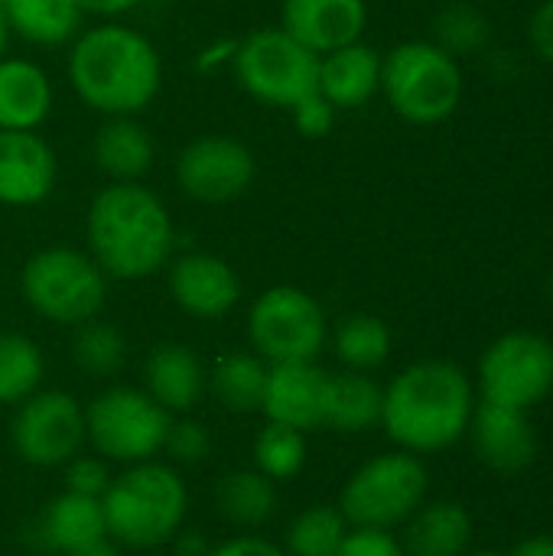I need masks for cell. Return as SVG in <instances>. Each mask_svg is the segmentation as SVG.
<instances>
[{
    "mask_svg": "<svg viewBox=\"0 0 553 556\" xmlns=\"http://www.w3.org/2000/svg\"><path fill=\"white\" fill-rule=\"evenodd\" d=\"M512 556H553V538L551 534H538V538H528L515 547Z\"/></svg>",
    "mask_w": 553,
    "mask_h": 556,
    "instance_id": "7bdbcfd3",
    "label": "cell"
},
{
    "mask_svg": "<svg viewBox=\"0 0 553 556\" xmlns=\"http://www.w3.org/2000/svg\"><path fill=\"white\" fill-rule=\"evenodd\" d=\"M173 218L140 182H108L88 208V254L114 280H143L173 261Z\"/></svg>",
    "mask_w": 553,
    "mask_h": 556,
    "instance_id": "6da1fadb",
    "label": "cell"
},
{
    "mask_svg": "<svg viewBox=\"0 0 553 556\" xmlns=\"http://www.w3.org/2000/svg\"><path fill=\"white\" fill-rule=\"evenodd\" d=\"M81 7V13H95V16H117L134 10L140 0H75Z\"/></svg>",
    "mask_w": 553,
    "mask_h": 556,
    "instance_id": "b9f144b4",
    "label": "cell"
},
{
    "mask_svg": "<svg viewBox=\"0 0 553 556\" xmlns=\"http://www.w3.org/2000/svg\"><path fill=\"white\" fill-rule=\"evenodd\" d=\"M381 91L398 117L430 127L460 108L463 72L460 62L437 42L411 39L381 59Z\"/></svg>",
    "mask_w": 553,
    "mask_h": 556,
    "instance_id": "5b68a950",
    "label": "cell"
},
{
    "mask_svg": "<svg viewBox=\"0 0 553 556\" xmlns=\"http://www.w3.org/2000/svg\"><path fill=\"white\" fill-rule=\"evenodd\" d=\"M101 511L108 541L127 551H156L186 525L189 492L176 466L147 459L111 479Z\"/></svg>",
    "mask_w": 553,
    "mask_h": 556,
    "instance_id": "277c9868",
    "label": "cell"
},
{
    "mask_svg": "<svg viewBox=\"0 0 553 556\" xmlns=\"http://www.w3.org/2000/svg\"><path fill=\"white\" fill-rule=\"evenodd\" d=\"M143 391L169 414L186 417L209 391V371L202 358L179 342L156 345L143 362Z\"/></svg>",
    "mask_w": 553,
    "mask_h": 556,
    "instance_id": "d6986e66",
    "label": "cell"
},
{
    "mask_svg": "<svg viewBox=\"0 0 553 556\" xmlns=\"http://www.w3.org/2000/svg\"><path fill=\"white\" fill-rule=\"evenodd\" d=\"M173 544V556H209L212 554V541L202 531H186L179 528V534L169 541Z\"/></svg>",
    "mask_w": 553,
    "mask_h": 556,
    "instance_id": "60d3db41",
    "label": "cell"
},
{
    "mask_svg": "<svg viewBox=\"0 0 553 556\" xmlns=\"http://www.w3.org/2000/svg\"><path fill=\"white\" fill-rule=\"evenodd\" d=\"M290 114H293V124H297V130L306 137V140H323V137H329V130L336 127V108L319 94V91H313V94H306L303 101H297L293 108H290Z\"/></svg>",
    "mask_w": 553,
    "mask_h": 556,
    "instance_id": "8d00e7d4",
    "label": "cell"
},
{
    "mask_svg": "<svg viewBox=\"0 0 553 556\" xmlns=\"http://www.w3.org/2000/svg\"><path fill=\"white\" fill-rule=\"evenodd\" d=\"M531 46L553 65V0H544L531 16Z\"/></svg>",
    "mask_w": 553,
    "mask_h": 556,
    "instance_id": "ab89813d",
    "label": "cell"
},
{
    "mask_svg": "<svg viewBox=\"0 0 553 556\" xmlns=\"http://www.w3.org/2000/svg\"><path fill=\"white\" fill-rule=\"evenodd\" d=\"M257 176L254 153L235 137H199L186 143L176 156L179 189L205 205H222L251 189Z\"/></svg>",
    "mask_w": 553,
    "mask_h": 556,
    "instance_id": "4fadbf2b",
    "label": "cell"
},
{
    "mask_svg": "<svg viewBox=\"0 0 553 556\" xmlns=\"http://www.w3.org/2000/svg\"><path fill=\"white\" fill-rule=\"evenodd\" d=\"M349 531L352 528L339 508L313 505V508H303L290 521L287 538H284V551H287V556H336Z\"/></svg>",
    "mask_w": 553,
    "mask_h": 556,
    "instance_id": "1f68e13d",
    "label": "cell"
},
{
    "mask_svg": "<svg viewBox=\"0 0 553 556\" xmlns=\"http://www.w3.org/2000/svg\"><path fill=\"white\" fill-rule=\"evenodd\" d=\"M3 16L13 33L36 46H62L81 26V7L75 0H3Z\"/></svg>",
    "mask_w": 553,
    "mask_h": 556,
    "instance_id": "83f0119b",
    "label": "cell"
},
{
    "mask_svg": "<svg viewBox=\"0 0 553 556\" xmlns=\"http://www.w3.org/2000/svg\"><path fill=\"white\" fill-rule=\"evenodd\" d=\"M209 556H287V551L267 538H257V534H238L218 547H212Z\"/></svg>",
    "mask_w": 553,
    "mask_h": 556,
    "instance_id": "f35d334b",
    "label": "cell"
},
{
    "mask_svg": "<svg viewBox=\"0 0 553 556\" xmlns=\"http://www.w3.org/2000/svg\"><path fill=\"white\" fill-rule=\"evenodd\" d=\"M381 401L385 388H378L365 371L345 368L339 375H329L323 427H332L339 433H362L381 424Z\"/></svg>",
    "mask_w": 553,
    "mask_h": 556,
    "instance_id": "d4e9b609",
    "label": "cell"
},
{
    "mask_svg": "<svg viewBox=\"0 0 553 556\" xmlns=\"http://www.w3.org/2000/svg\"><path fill=\"white\" fill-rule=\"evenodd\" d=\"M336 556H407L401 541H394L391 531H372V528H352Z\"/></svg>",
    "mask_w": 553,
    "mask_h": 556,
    "instance_id": "74e56055",
    "label": "cell"
},
{
    "mask_svg": "<svg viewBox=\"0 0 553 556\" xmlns=\"http://www.w3.org/2000/svg\"><path fill=\"white\" fill-rule=\"evenodd\" d=\"M163 453L173 459V466H199L209 459L212 453V437L205 430V424L186 417H173L166 440H163Z\"/></svg>",
    "mask_w": 553,
    "mask_h": 556,
    "instance_id": "e575fe53",
    "label": "cell"
},
{
    "mask_svg": "<svg viewBox=\"0 0 553 556\" xmlns=\"http://www.w3.org/2000/svg\"><path fill=\"white\" fill-rule=\"evenodd\" d=\"M469 541V511L456 502H430L407 518V534L401 547L407 556H466Z\"/></svg>",
    "mask_w": 553,
    "mask_h": 556,
    "instance_id": "603a6c76",
    "label": "cell"
},
{
    "mask_svg": "<svg viewBox=\"0 0 553 556\" xmlns=\"http://www.w3.org/2000/svg\"><path fill=\"white\" fill-rule=\"evenodd\" d=\"M23 300L33 313L59 326H81L104 309L108 274L78 248H42L20 274Z\"/></svg>",
    "mask_w": 553,
    "mask_h": 556,
    "instance_id": "8992f818",
    "label": "cell"
},
{
    "mask_svg": "<svg viewBox=\"0 0 553 556\" xmlns=\"http://www.w3.org/2000/svg\"><path fill=\"white\" fill-rule=\"evenodd\" d=\"M326 384H329V371H323L316 362L271 365L261 414L300 433L319 430L326 417Z\"/></svg>",
    "mask_w": 553,
    "mask_h": 556,
    "instance_id": "9a60e30c",
    "label": "cell"
},
{
    "mask_svg": "<svg viewBox=\"0 0 553 556\" xmlns=\"http://www.w3.org/2000/svg\"><path fill=\"white\" fill-rule=\"evenodd\" d=\"M548 287H551V296H553V270H551V283H548Z\"/></svg>",
    "mask_w": 553,
    "mask_h": 556,
    "instance_id": "7dc6e473",
    "label": "cell"
},
{
    "mask_svg": "<svg viewBox=\"0 0 553 556\" xmlns=\"http://www.w3.org/2000/svg\"><path fill=\"white\" fill-rule=\"evenodd\" d=\"M46 378V358L39 345L20 332L0 336V404L16 407L39 391Z\"/></svg>",
    "mask_w": 553,
    "mask_h": 556,
    "instance_id": "f546056e",
    "label": "cell"
},
{
    "mask_svg": "<svg viewBox=\"0 0 553 556\" xmlns=\"http://www.w3.org/2000/svg\"><path fill=\"white\" fill-rule=\"evenodd\" d=\"M127 358V342L121 336V329L114 323L104 319H88L81 326H75L72 336V362L91 375V378H111L124 368Z\"/></svg>",
    "mask_w": 553,
    "mask_h": 556,
    "instance_id": "d6a6232c",
    "label": "cell"
},
{
    "mask_svg": "<svg viewBox=\"0 0 553 556\" xmlns=\"http://www.w3.org/2000/svg\"><path fill=\"white\" fill-rule=\"evenodd\" d=\"M378 91H381L378 49H372L359 39V42H349L342 49L319 55V94L336 111L362 108Z\"/></svg>",
    "mask_w": 553,
    "mask_h": 556,
    "instance_id": "44dd1931",
    "label": "cell"
},
{
    "mask_svg": "<svg viewBox=\"0 0 553 556\" xmlns=\"http://www.w3.org/2000/svg\"><path fill=\"white\" fill-rule=\"evenodd\" d=\"M7 36H10V26H7V16H3V0H0V59H3V49H7Z\"/></svg>",
    "mask_w": 553,
    "mask_h": 556,
    "instance_id": "f6af8a7d",
    "label": "cell"
},
{
    "mask_svg": "<svg viewBox=\"0 0 553 556\" xmlns=\"http://www.w3.org/2000/svg\"><path fill=\"white\" fill-rule=\"evenodd\" d=\"M52 111L49 75L29 59H0V130H36Z\"/></svg>",
    "mask_w": 553,
    "mask_h": 556,
    "instance_id": "7402d4cb",
    "label": "cell"
},
{
    "mask_svg": "<svg viewBox=\"0 0 553 556\" xmlns=\"http://www.w3.org/2000/svg\"><path fill=\"white\" fill-rule=\"evenodd\" d=\"M271 365L257 352H228L212 365L209 388L231 414H257Z\"/></svg>",
    "mask_w": 553,
    "mask_h": 556,
    "instance_id": "484cf974",
    "label": "cell"
},
{
    "mask_svg": "<svg viewBox=\"0 0 553 556\" xmlns=\"http://www.w3.org/2000/svg\"><path fill=\"white\" fill-rule=\"evenodd\" d=\"M55 153L36 130H0V202L39 205L55 189Z\"/></svg>",
    "mask_w": 553,
    "mask_h": 556,
    "instance_id": "ac0fdd59",
    "label": "cell"
},
{
    "mask_svg": "<svg viewBox=\"0 0 553 556\" xmlns=\"http://www.w3.org/2000/svg\"><path fill=\"white\" fill-rule=\"evenodd\" d=\"M169 414L140 388H108L85 407V430L95 453L108 463L137 466L163 453Z\"/></svg>",
    "mask_w": 553,
    "mask_h": 556,
    "instance_id": "9c48e42d",
    "label": "cell"
},
{
    "mask_svg": "<svg viewBox=\"0 0 553 556\" xmlns=\"http://www.w3.org/2000/svg\"><path fill=\"white\" fill-rule=\"evenodd\" d=\"M65 492H75V495H85V498H101L111 485V469H108V459L101 456H85L78 453L75 459H68L65 466Z\"/></svg>",
    "mask_w": 553,
    "mask_h": 556,
    "instance_id": "d590c367",
    "label": "cell"
},
{
    "mask_svg": "<svg viewBox=\"0 0 553 556\" xmlns=\"http://www.w3.org/2000/svg\"><path fill=\"white\" fill-rule=\"evenodd\" d=\"M72 556H124V547H117L114 541H98V544H91V547H85V551H78V554Z\"/></svg>",
    "mask_w": 553,
    "mask_h": 556,
    "instance_id": "ee69618b",
    "label": "cell"
},
{
    "mask_svg": "<svg viewBox=\"0 0 553 556\" xmlns=\"http://www.w3.org/2000/svg\"><path fill=\"white\" fill-rule=\"evenodd\" d=\"M473 384L453 362H417L407 365L385 388L381 427L385 433L414 456L450 450L473 420Z\"/></svg>",
    "mask_w": 553,
    "mask_h": 556,
    "instance_id": "7a4b0ae2",
    "label": "cell"
},
{
    "mask_svg": "<svg viewBox=\"0 0 553 556\" xmlns=\"http://www.w3.org/2000/svg\"><path fill=\"white\" fill-rule=\"evenodd\" d=\"M169 296L196 319H222L241 300V280L235 267L209 251H189L169 264Z\"/></svg>",
    "mask_w": 553,
    "mask_h": 556,
    "instance_id": "5bb4252c",
    "label": "cell"
},
{
    "mask_svg": "<svg viewBox=\"0 0 553 556\" xmlns=\"http://www.w3.org/2000/svg\"><path fill=\"white\" fill-rule=\"evenodd\" d=\"M248 339L267 365L316 362L329 342V323L316 296L300 287L277 283L251 303Z\"/></svg>",
    "mask_w": 553,
    "mask_h": 556,
    "instance_id": "30bf717a",
    "label": "cell"
},
{
    "mask_svg": "<svg viewBox=\"0 0 553 556\" xmlns=\"http://www.w3.org/2000/svg\"><path fill=\"white\" fill-rule=\"evenodd\" d=\"M10 443L26 466L62 469L88 443L85 407L68 391H36L16 404Z\"/></svg>",
    "mask_w": 553,
    "mask_h": 556,
    "instance_id": "7c38bea8",
    "label": "cell"
},
{
    "mask_svg": "<svg viewBox=\"0 0 553 556\" xmlns=\"http://www.w3.org/2000/svg\"><path fill=\"white\" fill-rule=\"evenodd\" d=\"M306 433L293 430V427H284V424H274L267 420L257 437H254V446H251V459H254V469L261 476H267L274 485L277 482H290L303 472L306 466Z\"/></svg>",
    "mask_w": 553,
    "mask_h": 556,
    "instance_id": "4dcf8cb0",
    "label": "cell"
},
{
    "mask_svg": "<svg viewBox=\"0 0 553 556\" xmlns=\"http://www.w3.org/2000/svg\"><path fill=\"white\" fill-rule=\"evenodd\" d=\"M150 556H173V554H150Z\"/></svg>",
    "mask_w": 553,
    "mask_h": 556,
    "instance_id": "c3c4849f",
    "label": "cell"
},
{
    "mask_svg": "<svg viewBox=\"0 0 553 556\" xmlns=\"http://www.w3.org/2000/svg\"><path fill=\"white\" fill-rule=\"evenodd\" d=\"M427 466L414 453H381L359 466L339 495V511L349 528L391 531L427 502Z\"/></svg>",
    "mask_w": 553,
    "mask_h": 556,
    "instance_id": "52a82bcc",
    "label": "cell"
},
{
    "mask_svg": "<svg viewBox=\"0 0 553 556\" xmlns=\"http://www.w3.org/2000/svg\"><path fill=\"white\" fill-rule=\"evenodd\" d=\"M489 33L492 29H489L486 13L476 10L473 3H450L437 16V46L450 52L453 59L479 52L489 42Z\"/></svg>",
    "mask_w": 553,
    "mask_h": 556,
    "instance_id": "836d02e7",
    "label": "cell"
},
{
    "mask_svg": "<svg viewBox=\"0 0 553 556\" xmlns=\"http://www.w3.org/2000/svg\"><path fill=\"white\" fill-rule=\"evenodd\" d=\"M365 26V0H284L280 7V29L316 55L359 42Z\"/></svg>",
    "mask_w": 553,
    "mask_h": 556,
    "instance_id": "e0dca14e",
    "label": "cell"
},
{
    "mask_svg": "<svg viewBox=\"0 0 553 556\" xmlns=\"http://www.w3.org/2000/svg\"><path fill=\"white\" fill-rule=\"evenodd\" d=\"M215 508L235 528H261L277 511V485L257 469H238L218 479Z\"/></svg>",
    "mask_w": 553,
    "mask_h": 556,
    "instance_id": "4316f807",
    "label": "cell"
},
{
    "mask_svg": "<svg viewBox=\"0 0 553 556\" xmlns=\"http://www.w3.org/2000/svg\"><path fill=\"white\" fill-rule=\"evenodd\" d=\"M469 556H508V554H502V551H476V554H469Z\"/></svg>",
    "mask_w": 553,
    "mask_h": 556,
    "instance_id": "bcb514c9",
    "label": "cell"
},
{
    "mask_svg": "<svg viewBox=\"0 0 553 556\" xmlns=\"http://www.w3.org/2000/svg\"><path fill=\"white\" fill-rule=\"evenodd\" d=\"M241 88L261 104L290 111L306 94L319 91V55L300 46L280 26H264L235 42L231 55Z\"/></svg>",
    "mask_w": 553,
    "mask_h": 556,
    "instance_id": "ba28073f",
    "label": "cell"
},
{
    "mask_svg": "<svg viewBox=\"0 0 553 556\" xmlns=\"http://www.w3.org/2000/svg\"><path fill=\"white\" fill-rule=\"evenodd\" d=\"M482 401L531 410L553 391V342L538 332L499 336L479 362Z\"/></svg>",
    "mask_w": 553,
    "mask_h": 556,
    "instance_id": "8fae6325",
    "label": "cell"
},
{
    "mask_svg": "<svg viewBox=\"0 0 553 556\" xmlns=\"http://www.w3.org/2000/svg\"><path fill=\"white\" fill-rule=\"evenodd\" d=\"M160 78L163 68L153 42L130 26H91L68 55L75 94L108 117H137L156 98Z\"/></svg>",
    "mask_w": 553,
    "mask_h": 556,
    "instance_id": "3957f363",
    "label": "cell"
},
{
    "mask_svg": "<svg viewBox=\"0 0 553 556\" xmlns=\"http://www.w3.org/2000/svg\"><path fill=\"white\" fill-rule=\"evenodd\" d=\"M466 433L473 437V450H476L479 463L502 476L525 472L538 456V437L528 420V410L482 401L473 410Z\"/></svg>",
    "mask_w": 553,
    "mask_h": 556,
    "instance_id": "2e32d148",
    "label": "cell"
},
{
    "mask_svg": "<svg viewBox=\"0 0 553 556\" xmlns=\"http://www.w3.org/2000/svg\"><path fill=\"white\" fill-rule=\"evenodd\" d=\"M91 153L114 182H137L153 166V137L137 117H108L95 134Z\"/></svg>",
    "mask_w": 553,
    "mask_h": 556,
    "instance_id": "cb8c5ba5",
    "label": "cell"
},
{
    "mask_svg": "<svg viewBox=\"0 0 553 556\" xmlns=\"http://www.w3.org/2000/svg\"><path fill=\"white\" fill-rule=\"evenodd\" d=\"M104 538L108 528H104L101 498H85L75 492H62L59 498H52L33 528V541L46 554L72 556Z\"/></svg>",
    "mask_w": 553,
    "mask_h": 556,
    "instance_id": "ffe728a7",
    "label": "cell"
},
{
    "mask_svg": "<svg viewBox=\"0 0 553 556\" xmlns=\"http://www.w3.org/2000/svg\"><path fill=\"white\" fill-rule=\"evenodd\" d=\"M332 349L349 371H375L391 355V329L372 313H355L332 332Z\"/></svg>",
    "mask_w": 553,
    "mask_h": 556,
    "instance_id": "f1b7e54d",
    "label": "cell"
}]
</instances>
